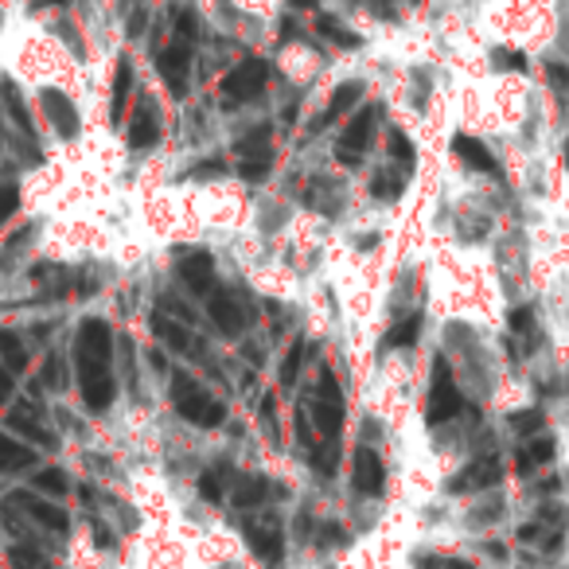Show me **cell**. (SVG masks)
I'll return each instance as SVG.
<instances>
[{
  "mask_svg": "<svg viewBox=\"0 0 569 569\" xmlns=\"http://www.w3.org/2000/svg\"><path fill=\"white\" fill-rule=\"evenodd\" d=\"M530 460H535V465H546V460L553 457V437H542L538 433L535 441H530V452H527Z\"/></svg>",
  "mask_w": 569,
  "mask_h": 569,
  "instance_id": "cell-34",
  "label": "cell"
},
{
  "mask_svg": "<svg viewBox=\"0 0 569 569\" xmlns=\"http://www.w3.org/2000/svg\"><path fill=\"white\" fill-rule=\"evenodd\" d=\"M238 157H242V160H261V157H269V129H266V126H258L253 133L238 137Z\"/></svg>",
  "mask_w": 569,
  "mask_h": 569,
  "instance_id": "cell-24",
  "label": "cell"
},
{
  "mask_svg": "<svg viewBox=\"0 0 569 569\" xmlns=\"http://www.w3.org/2000/svg\"><path fill=\"white\" fill-rule=\"evenodd\" d=\"M387 141H390V152H395V160L406 168V172H410V168H413V149H410V141L402 137V129H387Z\"/></svg>",
  "mask_w": 569,
  "mask_h": 569,
  "instance_id": "cell-30",
  "label": "cell"
},
{
  "mask_svg": "<svg viewBox=\"0 0 569 569\" xmlns=\"http://www.w3.org/2000/svg\"><path fill=\"white\" fill-rule=\"evenodd\" d=\"M199 491H203L211 503H219L222 499V483H219V472H203L199 476Z\"/></svg>",
  "mask_w": 569,
  "mask_h": 569,
  "instance_id": "cell-37",
  "label": "cell"
},
{
  "mask_svg": "<svg viewBox=\"0 0 569 569\" xmlns=\"http://www.w3.org/2000/svg\"><path fill=\"white\" fill-rule=\"evenodd\" d=\"M157 67H160V79L168 82V90H172L176 98H183V94H188L191 43H183V40L168 43V51H160V56H157Z\"/></svg>",
  "mask_w": 569,
  "mask_h": 569,
  "instance_id": "cell-7",
  "label": "cell"
},
{
  "mask_svg": "<svg viewBox=\"0 0 569 569\" xmlns=\"http://www.w3.org/2000/svg\"><path fill=\"white\" fill-rule=\"evenodd\" d=\"M172 402L191 426H203V429H214L222 421V402H214L196 379L188 375H172Z\"/></svg>",
  "mask_w": 569,
  "mask_h": 569,
  "instance_id": "cell-1",
  "label": "cell"
},
{
  "mask_svg": "<svg viewBox=\"0 0 569 569\" xmlns=\"http://www.w3.org/2000/svg\"><path fill=\"white\" fill-rule=\"evenodd\" d=\"M43 382H48V387H63V367H59L56 359H48V367H43Z\"/></svg>",
  "mask_w": 569,
  "mask_h": 569,
  "instance_id": "cell-41",
  "label": "cell"
},
{
  "mask_svg": "<svg viewBox=\"0 0 569 569\" xmlns=\"http://www.w3.org/2000/svg\"><path fill=\"white\" fill-rule=\"evenodd\" d=\"M320 32H332V40H336V43H343V48H351V43H359L356 36H351L348 28H340V24H336L332 17H325V20H320Z\"/></svg>",
  "mask_w": 569,
  "mask_h": 569,
  "instance_id": "cell-36",
  "label": "cell"
},
{
  "mask_svg": "<svg viewBox=\"0 0 569 569\" xmlns=\"http://www.w3.org/2000/svg\"><path fill=\"white\" fill-rule=\"evenodd\" d=\"M157 137H160L157 113H152L149 102H141L133 113V126H129V144H133V149H149V144H157Z\"/></svg>",
  "mask_w": 569,
  "mask_h": 569,
  "instance_id": "cell-18",
  "label": "cell"
},
{
  "mask_svg": "<svg viewBox=\"0 0 569 569\" xmlns=\"http://www.w3.org/2000/svg\"><path fill=\"white\" fill-rule=\"evenodd\" d=\"M9 426L17 429V433H24L28 441H36V445H43V449H56V437H51V429H43L40 426V418H36V410L32 406H20V410H12L9 413Z\"/></svg>",
  "mask_w": 569,
  "mask_h": 569,
  "instance_id": "cell-16",
  "label": "cell"
},
{
  "mask_svg": "<svg viewBox=\"0 0 569 569\" xmlns=\"http://www.w3.org/2000/svg\"><path fill=\"white\" fill-rule=\"evenodd\" d=\"M550 79H553V87L569 90V71H566L561 63H550Z\"/></svg>",
  "mask_w": 569,
  "mask_h": 569,
  "instance_id": "cell-43",
  "label": "cell"
},
{
  "mask_svg": "<svg viewBox=\"0 0 569 569\" xmlns=\"http://www.w3.org/2000/svg\"><path fill=\"white\" fill-rule=\"evenodd\" d=\"M43 110H48L51 126L59 129V137H74L79 133V110H74V102L63 94V90H43Z\"/></svg>",
  "mask_w": 569,
  "mask_h": 569,
  "instance_id": "cell-11",
  "label": "cell"
},
{
  "mask_svg": "<svg viewBox=\"0 0 569 569\" xmlns=\"http://www.w3.org/2000/svg\"><path fill=\"white\" fill-rule=\"evenodd\" d=\"M36 488L48 491V496H67L71 483H67V476L59 468H43V472H36Z\"/></svg>",
  "mask_w": 569,
  "mask_h": 569,
  "instance_id": "cell-27",
  "label": "cell"
},
{
  "mask_svg": "<svg viewBox=\"0 0 569 569\" xmlns=\"http://www.w3.org/2000/svg\"><path fill=\"white\" fill-rule=\"evenodd\" d=\"M507 325H511V332H530V309H515Z\"/></svg>",
  "mask_w": 569,
  "mask_h": 569,
  "instance_id": "cell-40",
  "label": "cell"
},
{
  "mask_svg": "<svg viewBox=\"0 0 569 569\" xmlns=\"http://www.w3.org/2000/svg\"><path fill=\"white\" fill-rule=\"evenodd\" d=\"M9 558H12V566H17V569H48L43 553H40V550H32V546H12Z\"/></svg>",
  "mask_w": 569,
  "mask_h": 569,
  "instance_id": "cell-31",
  "label": "cell"
},
{
  "mask_svg": "<svg viewBox=\"0 0 569 569\" xmlns=\"http://www.w3.org/2000/svg\"><path fill=\"white\" fill-rule=\"evenodd\" d=\"M79 379H82V398L94 413L110 410L113 395H118V382H113V371L110 363L102 359H82L79 356Z\"/></svg>",
  "mask_w": 569,
  "mask_h": 569,
  "instance_id": "cell-2",
  "label": "cell"
},
{
  "mask_svg": "<svg viewBox=\"0 0 569 569\" xmlns=\"http://www.w3.org/2000/svg\"><path fill=\"white\" fill-rule=\"evenodd\" d=\"M457 413H460V390H457V382H452L445 359H437L433 363V395H429V421L441 426V421L457 418Z\"/></svg>",
  "mask_w": 569,
  "mask_h": 569,
  "instance_id": "cell-6",
  "label": "cell"
},
{
  "mask_svg": "<svg viewBox=\"0 0 569 569\" xmlns=\"http://www.w3.org/2000/svg\"><path fill=\"white\" fill-rule=\"evenodd\" d=\"M375 118H379V110H375V106H363V110L348 121V133H343L340 144H336V160H340V164H356V160L363 157V149L375 137Z\"/></svg>",
  "mask_w": 569,
  "mask_h": 569,
  "instance_id": "cell-5",
  "label": "cell"
},
{
  "mask_svg": "<svg viewBox=\"0 0 569 569\" xmlns=\"http://www.w3.org/2000/svg\"><path fill=\"white\" fill-rule=\"evenodd\" d=\"M219 172H222V164H219V160H211V164L196 168V172H191V176H219Z\"/></svg>",
  "mask_w": 569,
  "mask_h": 569,
  "instance_id": "cell-45",
  "label": "cell"
},
{
  "mask_svg": "<svg viewBox=\"0 0 569 569\" xmlns=\"http://www.w3.org/2000/svg\"><path fill=\"white\" fill-rule=\"evenodd\" d=\"M511 429L519 437H530L542 429V410H522V413H511Z\"/></svg>",
  "mask_w": 569,
  "mask_h": 569,
  "instance_id": "cell-32",
  "label": "cell"
},
{
  "mask_svg": "<svg viewBox=\"0 0 569 569\" xmlns=\"http://www.w3.org/2000/svg\"><path fill=\"white\" fill-rule=\"evenodd\" d=\"M17 207H20V188L17 183H0V222L12 219Z\"/></svg>",
  "mask_w": 569,
  "mask_h": 569,
  "instance_id": "cell-33",
  "label": "cell"
},
{
  "mask_svg": "<svg viewBox=\"0 0 569 569\" xmlns=\"http://www.w3.org/2000/svg\"><path fill=\"white\" fill-rule=\"evenodd\" d=\"M261 499H266V480H258V476H242L234 488V503L238 507H258Z\"/></svg>",
  "mask_w": 569,
  "mask_h": 569,
  "instance_id": "cell-25",
  "label": "cell"
},
{
  "mask_svg": "<svg viewBox=\"0 0 569 569\" xmlns=\"http://www.w3.org/2000/svg\"><path fill=\"white\" fill-rule=\"evenodd\" d=\"M317 426H320V433L325 437H340V429H343V395H340V382L332 379L328 371H320V387H317Z\"/></svg>",
  "mask_w": 569,
  "mask_h": 569,
  "instance_id": "cell-4",
  "label": "cell"
},
{
  "mask_svg": "<svg viewBox=\"0 0 569 569\" xmlns=\"http://www.w3.org/2000/svg\"><path fill=\"white\" fill-rule=\"evenodd\" d=\"M266 63H258V59H246L242 67H234V71L222 79V94H227V106H242V102H253V98L266 90Z\"/></svg>",
  "mask_w": 569,
  "mask_h": 569,
  "instance_id": "cell-3",
  "label": "cell"
},
{
  "mask_svg": "<svg viewBox=\"0 0 569 569\" xmlns=\"http://www.w3.org/2000/svg\"><path fill=\"white\" fill-rule=\"evenodd\" d=\"M36 465V452L28 445L12 441L9 433H0V476H12V472H24V468Z\"/></svg>",
  "mask_w": 569,
  "mask_h": 569,
  "instance_id": "cell-17",
  "label": "cell"
},
{
  "mask_svg": "<svg viewBox=\"0 0 569 569\" xmlns=\"http://www.w3.org/2000/svg\"><path fill=\"white\" fill-rule=\"evenodd\" d=\"M371 191H375V199H398V196H402V176H398V172H379V176H375V183H371Z\"/></svg>",
  "mask_w": 569,
  "mask_h": 569,
  "instance_id": "cell-29",
  "label": "cell"
},
{
  "mask_svg": "<svg viewBox=\"0 0 569 569\" xmlns=\"http://www.w3.org/2000/svg\"><path fill=\"white\" fill-rule=\"evenodd\" d=\"M457 152L468 160L472 168H480V172H491V176H499V164L491 160V152L483 149L480 141H472V137H457Z\"/></svg>",
  "mask_w": 569,
  "mask_h": 569,
  "instance_id": "cell-22",
  "label": "cell"
},
{
  "mask_svg": "<svg viewBox=\"0 0 569 569\" xmlns=\"http://www.w3.org/2000/svg\"><path fill=\"white\" fill-rule=\"evenodd\" d=\"M496 59H499V63H507L503 71H527V63H522L519 51H496Z\"/></svg>",
  "mask_w": 569,
  "mask_h": 569,
  "instance_id": "cell-39",
  "label": "cell"
},
{
  "mask_svg": "<svg viewBox=\"0 0 569 569\" xmlns=\"http://www.w3.org/2000/svg\"><path fill=\"white\" fill-rule=\"evenodd\" d=\"M496 519H499V507H488V511H480V507H476V511L468 515V522H472V527H476V522H496Z\"/></svg>",
  "mask_w": 569,
  "mask_h": 569,
  "instance_id": "cell-42",
  "label": "cell"
},
{
  "mask_svg": "<svg viewBox=\"0 0 569 569\" xmlns=\"http://www.w3.org/2000/svg\"><path fill=\"white\" fill-rule=\"evenodd\" d=\"M12 503H20L28 515H32L40 527H48V530H56V535H67L71 530V519H67V511L63 507H56V503H43L40 496H28V491H17L12 496Z\"/></svg>",
  "mask_w": 569,
  "mask_h": 569,
  "instance_id": "cell-10",
  "label": "cell"
},
{
  "mask_svg": "<svg viewBox=\"0 0 569 569\" xmlns=\"http://www.w3.org/2000/svg\"><path fill=\"white\" fill-rule=\"evenodd\" d=\"M382 483H387L382 460L375 457L371 449H359L356 465H351V488H356L359 496H382Z\"/></svg>",
  "mask_w": 569,
  "mask_h": 569,
  "instance_id": "cell-8",
  "label": "cell"
},
{
  "mask_svg": "<svg viewBox=\"0 0 569 569\" xmlns=\"http://www.w3.org/2000/svg\"><path fill=\"white\" fill-rule=\"evenodd\" d=\"M129 82H133V67L121 59V63H118V79H113V118H121V110H126Z\"/></svg>",
  "mask_w": 569,
  "mask_h": 569,
  "instance_id": "cell-26",
  "label": "cell"
},
{
  "mask_svg": "<svg viewBox=\"0 0 569 569\" xmlns=\"http://www.w3.org/2000/svg\"><path fill=\"white\" fill-rule=\"evenodd\" d=\"M246 535H250V546H253V553H258L261 561H269V566H277L281 561V553H284V538L277 535L273 527H246Z\"/></svg>",
  "mask_w": 569,
  "mask_h": 569,
  "instance_id": "cell-19",
  "label": "cell"
},
{
  "mask_svg": "<svg viewBox=\"0 0 569 569\" xmlns=\"http://www.w3.org/2000/svg\"><path fill=\"white\" fill-rule=\"evenodd\" d=\"M301 356H305V348H293V351H289V359H284V367H281V382H284V387H293V382H297V371H301Z\"/></svg>",
  "mask_w": 569,
  "mask_h": 569,
  "instance_id": "cell-35",
  "label": "cell"
},
{
  "mask_svg": "<svg viewBox=\"0 0 569 569\" xmlns=\"http://www.w3.org/2000/svg\"><path fill=\"white\" fill-rule=\"evenodd\" d=\"M418 336H421V317H406L402 325L390 332V348H410Z\"/></svg>",
  "mask_w": 569,
  "mask_h": 569,
  "instance_id": "cell-28",
  "label": "cell"
},
{
  "mask_svg": "<svg viewBox=\"0 0 569 569\" xmlns=\"http://www.w3.org/2000/svg\"><path fill=\"white\" fill-rule=\"evenodd\" d=\"M499 480V457H483L472 460L457 480L449 483V491H476V488H491Z\"/></svg>",
  "mask_w": 569,
  "mask_h": 569,
  "instance_id": "cell-13",
  "label": "cell"
},
{
  "mask_svg": "<svg viewBox=\"0 0 569 569\" xmlns=\"http://www.w3.org/2000/svg\"><path fill=\"white\" fill-rule=\"evenodd\" d=\"M0 359H4V371H12V375L28 371V348L20 343V336L0 332Z\"/></svg>",
  "mask_w": 569,
  "mask_h": 569,
  "instance_id": "cell-21",
  "label": "cell"
},
{
  "mask_svg": "<svg viewBox=\"0 0 569 569\" xmlns=\"http://www.w3.org/2000/svg\"><path fill=\"white\" fill-rule=\"evenodd\" d=\"M79 356L82 359H102V363H110V356H113V336H110V328H106V320H87V325L79 328Z\"/></svg>",
  "mask_w": 569,
  "mask_h": 569,
  "instance_id": "cell-12",
  "label": "cell"
},
{
  "mask_svg": "<svg viewBox=\"0 0 569 569\" xmlns=\"http://www.w3.org/2000/svg\"><path fill=\"white\" fill-rule=\"evenodd\" d=\"M359 98H363V87H359V82H343V87H336V94H332V102H328V110L320 113L317 121H312V133H317V129H325V126H332V121H340L343 113H348L351 106L359 102Z\"/></svg>",
  "mask_w": 569,
  "mask_h": 569,
  "instance_id": "cell-15",
  "label": "cell"
},
{
  "mask_svg": "<svg viewBox=\"0 0 569 569\" xmlns=\"http://www.w3.org/2000/svg\"><path fill=\"white\" fill-rule=\"evenodd\" d=\"M266 172H269V157L242 160V176H246V180H266Z\"/></svg>",
  "mask_w": 569,
  "mask_h": 569,
  "instance_id": "cell-38",
  "label": "cell"
},
{
  "mask_svg": "<svg viewBox=\"0 0 569 569\" xmlns=\"http://www.w3.org/2000/svg\"><path fill=\"white\" fill-rule=\"evenodd\" d=\"M207 312H211V320L219 325V332H227V336H238L246 328L242 309H238V301L230 293H211V301H207Z\"/></svg>",
  "mask_w": 569,
  "mask_h": 569,
  "instance_id": "cell-14",
  "label": "cell"
},
{
  "mask_svg": "<svg viewBox=\"0 0 569 569\" xmlns=\"http://www.w3.org/2000/svg\"><path fill=\"white\" fill-rule=\"evenodd\" d=\"M180 277L183 284H188L191 293H211V284H214V261L207 250H188L180 258Z\"/></svg>",
  "mask_w": 569,
  "mask_h": 569,
  "instance_id": "cell-9",
  "label": "cell"
},
{
  "mask_svg": "<svg viewBox=\"0 0 569 569\" xmlns=\"http://www.w3.org/2000/svg\"><path fill=\"white\" fill-rule=\"evenodd\" d=\"M0 94H4V110L12 113V121H17L24 133H32V113H28L24 98H20L17 82H0Z\"/></svg>",
  "mask_w": 569,
  "mask_h": 569,
  "instance_id": "cell-23",
  "label": "cell"
},
{
  "mask_svg": "<svg viewBox=\"0 0 569 569\" xmlns=\"http://www.w3.org/2000/svg\"><path fill=\"white\" fill-rule=\"evenodd\" d=\"M141 28H144V17H141V12H137V17L129 20V32H133V36H141Z\"/></svg>",
  "mask_w": 569,
  "mask_h": 569,
  "instance_id": "cell-46",
  "label": "cell"
},
{
  "mask_svg": "<svg viewBox=\"0 0 569 569\" xmlns=\"http://www.w3.org/2000/svg\"><path fill=\"white\" fill-rule=\"evenodd\" d=\"M12 398V371H0V406Z\"/></svg>",
  "mask_w": 569,
  "mask_h": 569,
  "instance_id": "cell-44",
  "label": "cell"
},
{
  "mask_svg": "<svg viewBox=\"0 0 569 569\" xmlns=\"http://www.w3.org/2000/svg\"><path fill=\"white\" fill-rule=\"evenodd\" d=\"M152 332H157V340H164L172 351H191V336H188V328L183 325H176V320H164L157 312L152 317Z\"/></svg>",
  "mask_w": 569,
  "mask_h": 569,
  "instance_id": "cell-20",
  "label": "cell"
}]
</instances>
